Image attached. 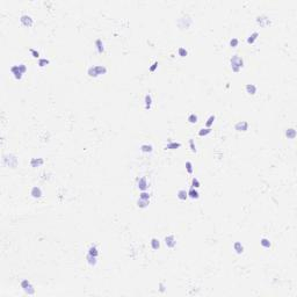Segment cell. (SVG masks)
I'll return each mask as SVG.
<instances>
[{"instance_id":"2e32d148","label":"cell","mask_w":297,"mask_h":297,"mask_svg":"<svg viewBox=\"0 0 297 297\" xmlns=\"http://www.w3.org/2000/svg\"><path fill=\"white\" fill-rule=\"evenodd\" d=\"M245 90H246V92L248 93L250 95H254L257 93V86L254 85V84H246V86H245Z\"/></svg>"},{"instance_id":"ac0fdd59","label":"cell","mask_w":297,"mask_h":297,"mask_svg":"<svg viewBox=\"0 0 297 297\" xmlns=\"http://www.w3.org/2000/svg\"><path fill=\"white\" fill-rule=\"evenodd\" d=\"M95 47H96V50L99 54H103L105 52V45H103V42L101 39H98L95 41Z\"/></svg>"},{"instance_id":"d590c367","label":"cell","mask_w":297,"mask_h":297,"mask_svg":"<svg viewBox=\"0 0 297 297\" xmlns=\"http://www.w3.org/2000/svg\"><path fill=\"white\" fill-rule=\"evenodd\" d=\"M186 170H187V173H189V174H193L194 168H193V164H191V162H189V160L186 162Z\"/></svg>"},{"instance_id":"484cf974","label":"cell","mask_w":297,"mask_h":297,"mask_svg":"<svg viewBox=\"0 0 297 297\" xmlns=\"http://www.w3.org/2000/svg\"><path fill=\"white\" fill-rule=\"evenodd\" d=\"M87 253L91 254V256H93V257H96V258L99 257V250H98V247H96L95 245H91V246L88 247Z\"/></svg>"},{"instance_id":"7402d4cb","label":"cell","mask_w":297,"mask_h":297,"mask_svg":"<svg viewBox=\"0 0 297 297\" xmlns=\"http://www.w3.org/2000/svg\"><path fill=\"white\" fill-rule=\"evenodd\" d=\"M258 37H259V31H253L251 35H248V37L246 39V42L248 44H253L258 40Z\"/></svg>"},{"instance_id":"5b68a950","label":"cell","mask_w":297,"mask_h":297,"mask_svg":"<svg viewBox=\"0 0 297 297\" xmlns=\"http://www.w3.org/2000/svg\"><path fill=\"white\" fill-rule=\"evenodd\" d=\"M21 288L25 290V293L28 294V295H34L35 294V288H34V285L31 284V282L28 280V279H25V280H22L21 281Z\"/></svg>"},{"instance_id":"44dd1931","label":"cell","mask_w":297,"mask_h":297,"mask_svg":"<svg viewBox=\"0 0 297 297\" xmlns=\"http://www.w3.org/2000/svg\"><path fill=\"white\" fill-rule=\"evenodd\" d=\"M233 250L236 251V253L237 254H242L244 252V245L240 242H234V244H233Z\"/></svg>"},{"instance_id":"30bf717a","label":"cell","mask_w":297,"mask_h":297,"mask_svg":"<svg viewBox=\"0 0 297 297\" xmlns=\"http://www.w3.org/2000/svg\"><path fill=\"white\" fill-rule=\"evenodd\" d=\"M137 187L140 191H144V190H146L148 188V180H146L145 176H142V178L137 179Z\"/></svg>"},{"instance_id":"1f68e13d","label":"cell","mask_w":297,"mask_h":297,"mask_svg":"<svg viewBox=\"0 0 297 297\" xmlns=\"http://www.w3.org/2000/svg\"><path fill=\"white\" fill-rule=\"evenodd\" d=\"M49 64H50V60H49L48 58H40L39 62H37V65H39L40 68H44V66H47V65H49Z\"/></svg>"},{"instance_id":"f546056e","label":"cell","mask_w":297,"mask_h":297,"mask_svg":"<svg viewBox=\"0 0 297 297\" xmlns=\"http://www.w3.org/2000/svg\"><path fill=\"white\" fill-rule=\"evenodd\" d=\"M211 131H213V129L211 128H201L200 130H199V136H207L209 135V134H211Z\"/></svg>"},{"instance_id":"f35d334b","label":"cell","mask_w":297,"mask_h":297,"mask_svg":"<svg viewBox=\"0 0 297 297\" xmlns=\"http://www.w3.org/2000/svg\"><path fill=\"white\" fill-rule=\"evenodd\" d=\"M158 65H159V64H158V60H154V62L152 63V65L148 68V71H150V72H154V71L158 68Z\"/></svg>"},{"instance_id":"d6a6232c","label":"cell","mask_w":297,"mask_h":297,"mask_svg":"<svg viewBox=\"0 0 297 297\" xmlns=\"http://www.w3.org/2000/svg\"><path fill=\"white\" fill-rule=\"evenodd\" d=\"M200 186H201V182H200V180L196 178V176H194L193 179H191V187L193 188H196L199 189L200 188Z\"/></svg>"},{"instance_id":"e0dca14e","label":"cell","mask_w":297,"mask_h":297,"mask_svg":"<svg viewBox=\"0 0 297 297\" xmlns=\"http://www.w3.org/2000/svg\"><path fill=\"white\" fill-rule=\"evenodd\" d=\"M181 148V143L180 142H168L165 145V150H175V148Z\"/></svg>"},{"instance_id":"277c9868","label":"cell","mask_w":297,"mask_h":297,"mask_svg":"<svg viewBox=\"0 0 297 297\" xmlns=\"http://www.w3.org/2000/svg\"><path fill=\"white\" fill-rule=\"evenodd\" d=\"M193 23V20H191V17L189 16V15H183V16H181L179 20H178V26L181 28V29H187V28L190 27V25Z\"/></svg>"},{"instance_id":"8fae6325","label":"cell","mask_w":297,"mask_h":297,"mask_svg":"<svg viewBox=\"0 0 297 297\" xmlns=\"http://www.w3.org/2000/svg\"><path fill=\"white\" fill-rule=\"evenodd\" d=\"M234 129L239 132H245L248 130V122L247 121H239L234 124Z\"/></svg>"},{"instance_id":"8d00e7d4","label":"cell","mask_w":297,"mask_h":297,"mask_svg":"<svg viewBox=\"0 0 297 297\" xmlns=\"http://www.w3.org/2000/svg\"><path fill=\"white\" fill-rule=\"evenodd\" d=\"M229 44H230V47H231V48H236V47L239 44V40H238L237 37H232V39L230 40Z\"/></svg>"},{"instance_id":"e575fe53","label":"cell","mask_w":297,"mask_h":297,"mask_svg":"<svg viewBox=\"0 0 297 297\" xmlns=\"http://www.w3.org/2000/svg\"><path fill=\"white\" fill-rule=\"evenodd\" d=\"M150 197H151V194L146 191V190H144V191H140V194H139V199H144V200H150Z\"/></svg>"},{"instance_id":"9c48e42d","label":"cell","mask_w":297,"mask_h":297,"mask_svg":"<svg viewBox=\"0 0 297 297\" xmlns=\"http://www.w3.org/2000/svg\"><path fill=\"white\" fill-rule=\"evenodd\" d=\"M9 71H11V73L13 74L14 78H15L16 80H20V79L22 78V76H23L22 71L20 70V66H19V64H17V65H13V66H11Z\"/></svg>"},{"instance_id":"5bb4252c","label":"cell","mask_w":297,"mask_h":297,"mask_svg":"<svg viewBox=\"0 0 297 297\" xmlns=\"http://www.w3.org/2000/svg\"><path fill=\"white\" fill-rule=\"evenodd\" d=\"M44 164L43 158H31L30 159V166L31 167H40Z\"/></svg>"},{"instance_id":"836d02e7","label":"cell","mask_w":297,"mask_h":297,"mask_svg":"<svg viewBox=\"0 0 297 297\" xmlns=\"http://www.w3.org/2000/svg\"><path fill=\"white\" fill-rule=\"evenodd\" d=\"M178 54H179L180 57H186V56L188 55V51H187V49H186V48L180 47V48L178 49Z\"/></svg>"},{"instance_id":"74e56055","label":"cell","mask_w":297,"mask_h":297,"mask_svg":"<svg viewBox=\"0 0 297 297\" xmlns=\"http://www.w3.org/2000/svg\"><path fill=\"white\" fill-rule=\"evenodd\" d=\"M189 146H190V150H191L194 153H196V152H197V148H196V145H195L194 139H189Z\"/></svg>"},{"instance_id":"603a6c76","label":"cell","mask_w":297,"mask_h":297,"mask_svg":"<svg viewBox=\"0 0 297 297\" xmlns=\"http://www.w3.org/2000/svg\"><path fill=\"white\" fill-rule=\"evenodd\" d=\"M86 261H87V264H88L90 266L94 267V266H96V264H98V258L93 257V256H91V254L87 253V256H86Z\"/></svg>"},{"instance_id":"ffe728a7","label":"cell","mask_w":297,"mask_h":297,"mask_svg":"<svg viewBox=\"0 0 297 297\" xmlns=\"http://www.w3.org/2000/svg\"><path fill=\"white\" fill-rule=\"evenodd\" d=\"M297 132H296V129L295 128H289V129H287L285 130V137L288 138V139H294L295 137H296Z\"/></svg>"},{"instance_id":"3957f363","label":"cell","mask_w":297,"mask_h":297,"mask_svg":"<svg viewBox=\"0 0 297 297\" xmlns=\"http://www.w3.org/2000/svg\"><path fill=\"white\" fill-rule=\"evenodd\" d=\"M2 162H4L5 165L12 167V168H15V167L17 166L19 160H17V158H16L15 154H13V153H7V154H4V156H2Z\"/></svg>"},{"instance_id":"52a82bcc","label":"cell","mask_w":297,"mask_h":297,"mask_svg":"<svg viewBox=\"0 0 297 297\" xmlns=\"http://www.w3.org/2000/svg\"><path fill=\"white\" fill-rule=\"evenodd\" d=\"M270 22H272L270 19L267 16V15H265V14L257 16V23L260 26V27H267V26H269L270 25Z\"/></svg>"},{"instance_id":"4fadbf2b","label":"cell","mask_w":297,"mask_h":297,"mask_svg":"<svg viewBox=\"0 0 297 297\" xmlns=\"http://www.w3.org/2000/svg\"><path fill=\"white\" fill-rule=\"evenodd\" d=\"M176 197L181 201H185L188 199V191L186 189H179L178 193H176Z\"/></svg>"},{"instance_id":"d4e9b609","label":"cell","mask_w":297,"mask_h":297,"mask_svg":"<svg viewBox=\"0 0 297 297\" xmlns=\"http://www.w3.org/2000/svg\"><path fill=\"white\" fill-rule=\"evenodd\" d=\"M144 102H145V109H146V110L151 109V107H152V96H151L150 93L145 94V96H144Z\"/></svg>"},{"instance_id":"9a60e30c","label":"cell","mask_w":297,"mask_h":297,"mask_svg":"<svg viewBox=\"0 0 297 297\" xmlns=\"http://www.w3.org/2000/svg\"><path fill=\"white\" fill-rule=\"evenodd\" d=\"M188 191V197L190 199H193V200H197L199 197H200V193H199V190L196 188H193V187H190Z\"/></svg>"},{"instance_id":"7a4b0ae2","label":"cell","mask_w":297,"mask_h":297,"mask_svg":"<svg viewBox=\"0 0 297 297\" xmlns=\"http://www.w3.org/2000/svg\"><path fill=\"white\" fill-rule=\"evenodd\" d=\"M107 73V68L105 65H93V66H90L88 70H87V74L91 77V78H96L101 74H106Z\"/></svg>"},{"instance_id":"6da1fadb","label":"cell","mask_w":297,"mask_h":297,"mask_svg":"<svg viewBox=\"0 0 297 297\" xmlns=\"http://www.w3.org/2000/svg\"><path fill=\"white\" fill-rule=\"evenodd\" d=\"M230 65H231V68L233 72H239L242 68H244V59L242 56L239 55H233L231 58H230Z\"/></svg>"},{"instance_id":"cb8c5ba5","label":"cell","mask_w":297,"mask_h":297,"mask_svg":"<svg viewBox=\"0 0 297 297\" xmlns=\"http://www.w3.org/2000/svg\"><path fill=\"white\" fill-rule=\"evenodd\" d=\"M140 151L142 152H144V153H151L152 151H153V146L151 145V144H148V143H144V144H142L140 146Z\"/></svg>"},{"instance_id":"83f0119b","label":"cell","mask_w":297,"mask_h":297,"mask_svg":"<svg viewBox=\"0 0 297 297\" xmlns=\"http://www.w3.org/2000/svg\"><path fill=\"white\" fill-rule=\"evenodd\" d=\"M260 245H261L262 247H265V248H270V247H272V242H270L268 238L262 237V238L260 239Z\"/></svg>"},{"instance_id":"4316f807","label":"cell","mask_w":297,"mask_h":297,"mask_svg":"<svg viewBox=\"0 0 297 297\" xmlns=\"http://www.w3.org/2000/svg\"><path fill=\"white\" fill-rule=\"evenodd\" d=\"M148 204H150V200H144V199H138L137 200V207L138 208L144 209V208L148 207Z\"/></svg>"},{"instance_id":"8992f818","label":"cell","mask_w":297,"mask_h":297,"mask_svg":"<svg viewBox=\"0 0 297 297\" xmlns=\"http://www.w3.org/2000/svg\"><path fill=\"white\" fill-rule=\"evenodd\" d=\"M20 22L25 26V27H31L34 25V19L29 15V14H22L20 16Z\"/></svg>"},{"instance_id":"f1b7e54d","label":"cell","mask_w":297,"mask_h":297,"mask_svg":"<svg viewBox=\"0 0 297 297\" xmlns=\"http://www.w3.org/2000/svg\"><path fill=\"white\" fill-rule=\"evenodd\" d=\"M187 121H188L190 124H195V123H197V121H199V116H197L195 113H191V114H189L188 115Z\"/></svg>"},{"instance_id":"ba28073f","label":"cell","mask_w":297,"mask_h":297,"mask_svg":"<svg viewBox=\"0 0 297 297\" xmlns=\"http://www.w3.org/2000/svg\"><path fill=\"white\" fill-rule=\"evenodd\" d=\"M164 242H165V245H166L168 248H174L176 246V239L173 234H167V236L165 237Z\"/></svg>"},{"instance_id":"4dcf8cb0","label":"cell","mask_w":297,"mask_h":297,"mask_svg":"<svg viewBox=\"0 0 297 297\" xmlns=\"http://www.w3.org/2000/svg\"><path fill=\"white\" fill-rule=\"evenodd\" d=\"M216 120V116L215 115H210L209 117H208V120L205 122V128H211L213 127V124H214V122Z\"/></svg>"},{"instance_id":"7c38bea8","label":"cell","mask_w":297,"mask_h":297,"mask_svg":"<svg viewBox=\"0 0 297 297\" xmlns=\"http://www.w3.org/2000/svg\"><path fill=\"white\" fill-rule=\"evenodd\" d=\"M30 195H31V197H34V199H41L42 195H43L42 188H41L40 186H33L31 189H30Z\"/></svg>"},{"instance_id":"d6986e66","label":"cell","mask_w":297,"mask_h":297,"mask_svg":"<svg viewBox=\"0 0 297 297\" xmlns=\"http://www.w3.org/2000/svg\"><path fill=\"white\" fill-rule=\"evenodd\" d=\"M150 246H151V248L152 250H154V251H157V250H159V247H160V242H159V239L158 238H151V240H150Z\"/></svg>"},{"instance_id":"ab89813d","label":"cell","mask_w":297,"mask_h":297,"mask_svg":"<svg viewBox=\"0 0 297 297\" xmlns=\"http://www.w3.org/2000/svg\"><path fill=\"white\" fill-rule=\"evenodd\" d=\"M29 51H30V54H31V56H33L34 58H39V59H40V52H39L36 49H29Z\"/></svg>"},{"instance_id":"60d3db41","label":"cell","mask_w":297,"mask_h":297,"mask_svg":"<svg viewBox=\"0 0 297 297\" xmlns=\"http://www.w3.org/2000/svg\"><path fill=\"white\" fill-rule=\"evenodd\" d=\"M158 287H159V291H160V293H165V290H166V285H165V283L160 282Z\"/></svg>"}]
</instances>
